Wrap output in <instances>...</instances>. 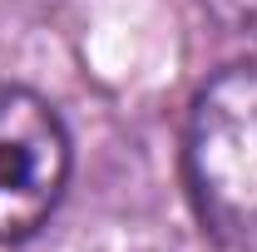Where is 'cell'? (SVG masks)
I'll return each instance as SVG.
<instances>
[{
    "mask_svg": "<svg viewBox=\"0 0 257 252\" xmlns=\"http://www.w3.org/2000/svg\"><path fill=\"white\" fill-rule=\"evenodd\" d=\"M203 10L213 15L218 30L257 45V0H203Z\"/></svg>",
    "mask_w": 257,
    "mask_h": 252,
    "instance_id": "3",
    "label": "cell"
},
{
    "mask_svg": "<svg viewBox=\"0 0 257 252\" xmlns=\"http://www.w3.org/2000/svg\"><path fill=\"white\" fill-rule=\"evenodd\" d=\"M183 178L208 237L227 252H257V60L198 89L183 129Z\"/></svg>",
    "mask_w": 257,
    "mask_h": 252,
    "instance_id": "1",
    "label": "cell"
},
{
    "mask_svg": "<svg viewBox=\"0 0 257 252\" xmlns=\"http://www.w3.org/2000/svg\"><path fill=\"white\" fill-rule=\"evenodd\" d=\"M69 183V134L60 114L20 84H0V242L30 237Z\"/></svg>",
    "mask_w": 257,
    "mask_h": 252,
    "instance_id": "2",
    "label": "cell"
}]
</instances>
